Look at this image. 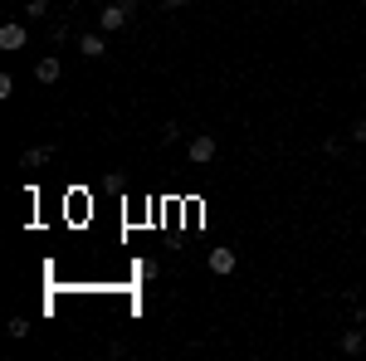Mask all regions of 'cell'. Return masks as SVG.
Returning <instances> with one entry per match:
<instances>
[{"label": "cell", "mask_w": 366, "mask_h": 361, "mask_svg": "<svg viewBox=\"0 0 366 361\" xmlns=\"http://www.w3.org/2000/svg\"><path fill=\"white\" fill-rule=\"evenodd\" d=\"M186 157H191L195 166H205V162H215V137H211V132H195V137L186 142Z\"/></svg>", "instance_id": "6da1fadb"}, {"label": "cell", "mask_w": 366, "mask_h": 361, "mask_svg": "<svg viewBox=\"0 0 366 361\" xmlns=\"http://www.w3.org/2000/svg\"><path fill=\"white\" fill-rule=\"evenodd\" d=\"M127 15H132V6H122V0H113V6H103V15H98L103 34H113V30H122V25H127Z\"/></svg>", "instance_id": "7a4b0ae2"}, {"label": "cell", "mask_w": 366, "mask_h": 361, "mask_svg": "<svg viewBox=\"0 0 366 361\" xmlns=\"http://www.w3.org/2000/svg\"><path fill=\"white\" fill-rule=\"evenodd\" d=\"M78 54L83 59H108V39L103 34H78Z\"/></svg>", "instance_id": "3957f363"}, {"label": "cell", "mask_w": 366, "mask_h": 361, "mask_svg": "<svg viewBox=\"0 0 366 361\" xmlns=\"http://www.w3.org/2000/svg\"><path fill=\"white\" fill-rule=\"evenodd\" d=\"M235 249H211V274H235Z\"/></svg>", "instance_id": "277c9868"}, {"label": "cell", "mask_w": 366, "mask_h": 361, "mask_svg": "<svg viewBox=\"0 0 366 361\" xmlns=\"http://www.w3.org/2000/svg\"><path fill=\"white\" fill-rule=\"evenodd\" d=\"M59 74H64V64H59L54 54H49V59H39V64H34V78H39V83H54Z\"/></svg>", "instance_id": "5b68a950"}, {"label": "cell", "mask_w": 366, "mask_h": 361, "mask_svg": "<svg viewBox=\"0 0 366 361\" xmlns=\"http://www.w3.org/2000/svg\"><path fill=\"white\" fill-rule=\"evenodd\" d=\"M0 49H25V25H0Z\"/></svg>", "instance_id": "8992f818"}, {"label": "cell", "mask_w": 366, "mask_h": 361, "mask_svg": "<svg viewBox=\"0 0 366 361\" xmlns=\"http://www.w3.org/2000/svg\"><path fill=\"white\" fill-rule=\"evenodd\" d=\"M49 157H54V146H30V151H25V157H20V166L30 171V166H44Z\"/></svg>", "instance_id": "52a82bcc"}, {"label": "cell", "mask_w": 366, "mask_h": 361, "mask_svg": "<svg viewBox=\"0 0 366 361\" xmlns=\"http://www.w3.org/2000/svg\"><path fill=\"white\" fill-rule=\"evenodd\" d=\"M361 347H366V337H361V327H352V332H342V351H347V356H356Z\"/></svg>", "instance_id": "ba28073f"}, {"label": "cell", "mask_w": 366, "mask_h": 361, "mask_svg": "<svg viewBox=\"0 0 366 361\" xmlns=\"http://www.w3.org/2000/svg\"><path fill=\"white\" fill-rule=\"evenodd\" d=\"M25 15L34 20V15H49V0H30V6H25Z\"/></svg>", "instance_id": "9c48e42d"}, {"label": "cell", "mask_w": 366, "mask_h": 361, "mask_svg": "<svg viewBox=\"0 0 366 361\" xmlns=\"http://www.w3.org/2000/svg\"><path fill=\"white\" fill-rule=\"evenodd\" d=\"M181 137V122H162V142H176Z\"/></svg>", "instance_id": "30bf717a"}, {"label": "cell", "mask_w": 366, "mask_h": 361, "mask_svg": "<svg viewBox=\"0 0 366 361\" xmlns=\"http://www.w3.org/2000/svg\"><path fill=\"white\" fill-rule=\"evenodd\" d=\"M10 337H15V342H20V337H30V322H25V318H15V322H10Z\"/></svg>", "instance_id": "8fae6325"}, {"label": "cell", "mask_w": 366, "mask_h": 361, "mask_svg": "<svg viewBox=\"0 0 366 361\" xmlns=\"http://www.w3.org/2000/svg\"><path fill=\"white\" fill-rule=\"evenodd\" d=\"M352 142H366V118H356V122H352Z\"/></svg>", "instance_id": "7c38bea8"}, {"label": "cell", "mask_w": 366, "mask_h": 361, "mask_svg": "<svg viewBox=\"0 0 366 361\" xmlns=\"http://www.w3.org/2000/svg\"><path fill=\"white\" fill-rule=\"evenodd\" d=\"M156 6H162V10H181V6H186V0H156Z\"/></svg>", "instance_id": "4fadbf2b"}, {"label": "cell", "mask_w": 366, "mask_h": 361, "mask_svg": "<svg viewBox=\"0 0 366 361\" xmlns=\"http://www.w3.org/2000/svg\"><path fill=\"white\" fill-rule=\"evenodd\" d=\"M122 6H132V0H122Z\"/></svg>", "instance_id": "5bb4252c"}]
</instances>
